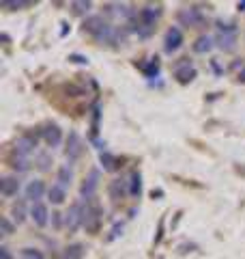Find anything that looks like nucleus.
<instances>
[{"label":"nucleus","instance_id":"4","mask_svg":"<svg viewBox=\"0 0 245 259\" xmlns=\"http://www.w3.org/2000/svg\"><path fill=\"white\" fill-rule=\"evenodd\" d=\"M37 143H39V136L32 134V132H26L22 134L18 141H15V149L13 153L15 156H22V158H28V153H32L37 149Z\"/></svg>","mask_w":245,"mask_h":259},{"label":"nucleus","instance_id":"14","mask_svg":"<svg viewBox=\"0 0 245 259\" xmlns=\"http://www.w3.org/2000/svg\"><path fill=\"white\" fill-rule=\"evenodd\" d=\"M43 192H45V184L41 182V180H32L26 186V199L30 201V203H37V201H41Z\"/></svg>","mask_w":245,"mask_h":259},{"label":"nucleus","instance_id":"33","mask_svg":"<svg viewBox=\"0 0 245 259\" xmlns=\"http://www.w3.org/2000/svg\"><path fill=\"white\" fill-rule=\"evenodd\" d=\"M52 216H54V225L60 227V223H63V221H60V214H52Z\"/></svg>","mask_w":245,"mask_h":259},{"label":"nucleus","instance_id":"10","mask_svg":"<svg viewBox=\"0 0 245 259\" xmlns=\"http://www.w3.org/2000/svg\"><path fill=\"white\" fill-rule=\"evenodd\" d=\"M41 139L45 141V145H50V147H58L63 143V130L56 123H47L41 130Z\"/></svg>","mask_w":245,"mask_h":259},{"label":"nucleus","instance_id":"11","mask_svg":"<svg viewBox=\"0 0 245 259\" xmlns=\"http://www.w3.org/2000/svg\"><path fill=\"white\" fill-rule=\"evenodd\" d=\"M30 218L37 227L47 225V221H50V212H47V205L43 203V201H37V203L30 205Z\"/></svg>","mask_w":245,"mask_h":259},{"label":"nucleus","instance_id":"28","mask_svg":"<svg viewBox=\"0 0 245 259\" xmlns=\"http://www.w3.org/2000/svg\"><path fill=\"white\" fill-rule=\"evenodd\" d=\"M22 259H45L37 248H22Z\"/></svg>","mask_w":245,"mask_h":259},{"label":"nucleus","instance_id":"9","mask_svg":"<svg viewBox=\"0 0 245 259\" xmlns=\"http://www.w3.org/2000/svg\"><path fill=\"white\" fill-rule=\"evenodd\" d=\"M181 61L183 63H178L174 67V78H176L178 84H190L192 80L196 78V67L187 59H181Z\"/></svg>","mask_w":245,"mask_h":259},{"label":"nucleus","instance_id":"22","mask_svg":"<svg viewBox=\"0 0 245 259\" xmlns=\"http://www.w3.org/2000/svg\"><path fill=\"white\" fill-rule=\"evenodd\" d=\"M99 160H101V164H103L105 171H114V168H118V158L112 156L110 151H101Z\"/></svg>","mask_w":245,"mask_h":259},{"label":"nucleus","instance_id":"5","mask_svg":"<svg viewBox=\"0 0 245 259\" xmlns=\"http://www.w3.org/2000/svg\"><path fill=\"white\" fill-rule=\"evenodd\" d=\"M82 151H84V143H82V136L76 132V130H71L69 136H67V147H65V156H67L69 162H76V160H80Z\"/></svg>","mask_w":245,"mask_h":259},{"label":"nucleus","instance_id":"32","mask_svg":"<svg viewBox=\"0 0 245 259\" xmlns=\"http://www.w3.org/2000/svg\"><path fill=\"white\" fill-rule=\"evenodd\" d=\"M239 82H245V65H243L241 71H239Z\"/></svg>","mask_w":245,"mask_h":259},{"label":"nucleus","instance_id":"23","mask_svg":"<svg viewBox=\"0 0 245 259\" xmlns=\"http://www.w3.org/2000/svg\"><path fill=\"white\" fill-rule=\"evenodd\" d=\"M142 71H144V76L146 78H153V76H157L159 74V59L155 56V59H149V63L146 65H140Z\"/></svg>","mask_w":245,"mask_h":259},{"label":"nucleus","instance_id":"12","mask_svg":"<svg viewBox=\"0 0 245 259\" xmlns=\"http://www.w3.org/2000/svg\"><path fill=\"white\" fill-rule=\"evenodd\" d=\"M108 194H110V199H112V201L125 199L127 194H129V182H127V180H122V177H118V180L110 182V186H108Z\"/></svg>","mask_w":245,"mask_h":259},{"label":"nucleus","instance_id":"18","mask_svg":"<svg viewBox=\"0 0 245 259\" xmlns=\"http://www.w3.org/2000/svg\"><path fill=\"white\" fill-rule=\"evenodd\" d=\"M140 192H142V175L138 171H134L132 175H129V194L138 199L140 197Z\"/></svg>","mask_w":245,"mask_h":259},{"label":"nucleus","instance_id":"34","mask_svg":"<svg viewBox=\"0 0 245 259\" xmlns=\"http://www.w3.org/2000/svg\"><path fill=\"white\" fill-rule=\"evenodd\" d=\"M236 7H239V11H245V0H243V3H239Z\"/></svg>","mask_w":245,"mask_h":259},{"label":"nucleus","instance_id":"31","mask_svg":"<svg viewBox=\"0 0 245 259\" xmlns=\"http://www.w3.org/2000/svg\"><path fill=\"white\" fill-rule=\"evenodd\" d=\"M118 231H122V225H120V223H118V225H114V229H112V236H110V240L118 238Z\"/></svg>","mask_w":245,"mask_h":259},{"label":"nucleus","instance_id":"6","mask_svg":"<svg viewBox=\"0 0 245 259\" xmlns=\"http://www.w3.org/2000/svg\"><path fill=\"white\" fill-rule=\"evenodd\" d=\"M97 188H99V168H91V173H88V177H84V184L80 188V197L84 201H91Z\"/></svg>","mask_w":245,"mask_h":259},{"label":"nucleus","instance_id":"7","mask_svg":"<svg viewBox=\"0 0 245 259\" xmlns=\"http://www.w3.org/2000/svg\"><path fill=\"white\" fill-rule=\"evenodd\" d=\"M101 207L97 203L86 205V216H84V227L88 233H97L101 229Z\"/></svg>","mask_w":245,"mask_h":259},{"label":"nucleus","instance_id":"30","mask_svg":"<svg viewBox=\"0 0 245 259\" xmlns=\"http://www.w3.org/2000/svg\"><path fill=\"white\" fill-rule=\"evenodd\" d=\"M0 259H13L11 257V250L7 246H0Z\"/></svg>","mask_w":245,"mask_h":259},{"label":"nucleus","instance_id":"19","mask_svg":"<svg viewBox=\"0 0 245 259\" xmlns=\"http://www.w3.org/2000/svg\"><path fill=\"white\" fill-rule=\"evenodd\" d=\"M11 216H13V221L22 225L24 221H26V216H30V212H26V201H18V203L13 205L11 209Z\"/></svg>","mask_w":245,"mask_h":259},{"label":"nucleus","instance_id":"8","mask_svg":"<svg viewBox=\"0 0 245 259\" xmlns=\"http://www.w3.org/2000/svg\"><path fill=\"white\" fill-rule=\"evenodd\" d=\"M181 46H183V32H181V28H178V26H170L166 30V37H163V50H166L168 54H172Z\"/></svg>","mask_w":245,"mask_h":259},{"label":"nucleus","instance_id":"13","mask_svg":"<svg viewBox=\"0 0 245 259\" xmlns=\"http://www.w3.org/2000/svg\"><path fill=\"white\" fill-rule=\"evenodd\" d=\"M20 188H22V182L15 175H7L0 180V192H3V197H15L20 192Z\"/></svg>","mask_w":245,"mask_h":259},{"label":"nucleus","instance_id":"15","mask_svg":"<svg viewBox=\"0 0 245 259\" xmlns=\"http://www.w3.org/2000/svg\"><path fill=\"white\" fill-rule=\"evenodd\" d=\"M213 46H215L213 37H211V35H202V37H198L194 41V52L196 54H207V52L213 50Z\"/></svg>","mask_w":245,"mask_h":259},{"label":"nucleus","instance_id":"1","mask_svg":"<svg viewBox=\"0 0 245 259\" xmlns=\"http://www.w3.org/2000/svg\"><path fill=\"white\" fill-rule=\"evenodd\" d=\"M161 13H163L161 5H146V7H142L140 13H138V22H140L138 30H140L142 37H149L151 35V30L155 28V24L159 22Z\"/></svg>","mask_w":245,"mask_h":259},{"label":"nucleus","instance_id":"25","mask_svg":"<svg viewBox=\"0 0 245 259\" xmlns=\"http://www.w3.org/2000/svg\"><path fill=\"white\" fill-rule=\"evenodd\" d=\"M82 257H84V246L82 244L67 246V250H65V255H63V259H82Z\"/></svg>","mask_w":245,"mask_h":259},{"label":"nucleus","instance_id":"2","mask_svg":"<svg viewBox=\"0 0 245 259\" xmlns=\"http://www.w3.org/2000/svg\"><path fill=\"white\" fill-rule=\"evenodd\" d=\"M84 216H86V207L82 205V201H76L69 212L65 214V227H67L69 233H76L82 225H84Z\"/></svg>","mask_w":245,"mask_h":259},{"label":"nucleus","instance_id":"24","mask_svg":"<svg viewBox=\"0 0 245 259\" xmlns=\"http://www.w3.org/2000/svg\"><path fill=\"white\" fill-rule=\"evenodd\" d=\"M11 166H13V171L24 173V171H28V168H30V162H28V158H22V156H15V153H13Z\"/></svg>","mask_w":245,"mask_h":259},{"label":"nucleus","instance_id":"3","mask_svg":"<svg viewBox=\"0 0 245 259\" xmlns=\"http://www.w3.org/2000/svg\"><path fill=\"white\" fill-rule=\"evenodd\" d=\"M176 20L183 24V26H192V28H198L204 24V15L198 7H185L176 13Z\"/></svg>","mask_w":245,"mask_h":259},{"label":"nucleus","instance_id":"16","mask_svg":"<svg viewBox=\"0 0 245 259\" xmlns=\"http://www.w3.org/2000/svg\"><path fill=\"white\" fill-rule=\"evenodd\" d=\"M47 197H50L54 205H60V203H65V199H67V188L60 184H52V188L47 190Z\"/></svg>","mask_w":245,"mask_h":259},{"label":"nucleus","instance_id":"21","mask_svg":"<svg viewBox=\"0 0 245 259\" xmlns=\"http://www.w3.org/2000/svg\"><path fill=\"white\" fill-rule=\"evenodd\" d=\"M32 5H35L32 0H3V3H0L3 9H9V11H20L24 7H32Z\"/></svg>","mask_w":245,"mask_h":259},{"label":"nucleus","instance_id":"17","mask_svg":"<svg viewBox=\"0 0 245 259\" xmlns=\"http://www.w3.org/2000/svg\"><path fill=\"white\" fill-rule=\"evenodd\" d=\"M217 46L222 48L224 52L234 50V46H236V32H219V37H217Z\"/></svg>","mask_w":245,"mask_h":259},{"label":"nucleus","instance_id":"26","mask_svg":"<svg viewBox=\"0 0 245 259\" xmlns=\"http://www.w3.org/2000/svg\"><path fill=\"white\" fill-rule=\"evenodd\" d=\"M37 168L39 171H47L50 168V164H52V153H47V151H41L39 156H37Z\"/></svg>","mask_w":245,"mask_h":259},{"label":"nucleus","instance_id":"27","mask_svg":"<svg viewBox=\"0 0 245 259\" xmlns=\"http://www.w3.org/2000/svg\"><path fill=\"white\" fill-rule=\"evenodd\" d=\"M0 227H3V236H11V233L15 231V225L9 221V216L0 218Z\"/></svg>","mask_w":245,"mask_h":259},{"label":"nucleus","instance_id":"29","mask_svg":"<svg viewBox=\"0 0 245 259\" xmlns=\"http://www.w3.org/2000/svg\"><path fill=\"white\" fill-rule=\"evenodd\" d=\"M91 3H71V9H73V13H88V9H91Z\"/></svg>","mask_w":245,"mask_h":259},{"label":"nucleus","instance_id":"20","mask_svg":"<svg viewBox=\"0 0 245 259\" xmlns=\"http://www.w3.org/2000/svg\"><path fill=\"white\" fill-rule=\"evenodd\" d=\"M56 182L67 188V186L73 182V168H71L69 164H63V166L58 168V175H56Z\"/></svg>","mask_w":245,"mask_h":259}]
</instances>
